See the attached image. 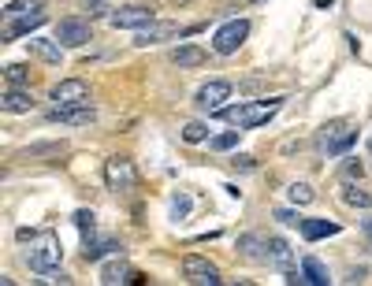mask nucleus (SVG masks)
Returning <instances> with one entry per match:
<instances>
[{
  "instance_id": "1",
  "label": "nucleus",
  "mask_w": 372,
  "mask_h": 286,
  "mask_svg": "<svg viewBox=\"0 0 372 286\" xmlns=\"http://www.w3.org/2000/svg\"><path fill=\"white\" fill-rule=\"evenodd\" d=\"M280 108H283V97H272V100H242L235 108H220L216 115L238 130H253V127H265L268 120H276Z\"/></svg>"
},
{
  "instance_id": "2",
  "label": "nucleus",
  "mask_w": 372,
  "mask_h": 286,
  "mask_svg": "<svg viewBox=\"0 0 372 286\" xmlns=\"http://www.w3.org/2000/svg\"><path fill=\"white\" fill-rule=\"evenodd\" d=\"M60 257H63V245L53 231H38V234H30V249H26V264H30V272H53V268H60Z\"/></svg>"
},
{
  "instance_id": "3",
  "label": "nucleus",
  "mask_w": 372,
  "mask_h": 286,
  "mask_svg": "<svg viewBox=\"0 0 372 286\" xmlns=\"http://www.w3.org/2000/svg\"><path fill=\"white\" fill-rule=\"evenodd\" d=\"M354 142H358V127L350 120H335L328 127H320V149H324L328 157H343Z\"/></svg>"
},
{
  "instance_id": "4",
  "label": "nucleus",
  "mask_w": 372,
  "mask_h": 286,
  "mask_svg": "<svg viewBox=\"0 0 372 286\" xmlns=\"http://www.w3.org/2000/svg\"><path fill=\"white\" fill-rule=\"evenodd\" d=\"M250 38V23L246 19H231V23H223L216 33H213V48L220 56H235L242 45H246Z\"/></svg>"
},
{
  "instance_id": "5",
  "label": "nucleus",
  "mask_w": 372,
  "mask_h": 286,
  "mask_svg": "<svg viewBox=\"0 0 372 286\" xmlns=\"http://www.w3.org/2000/svg\"><path fill=\"white\" fill-rule=\"evenodd\" d=\"M105 182L108 190H134L138 186V167L127 157H108L105 160Z\"/></svg>"
},
{
  "instance_id": "6",
  "label": "nucleus",
  "mask_w": 372,
  "mask_h": 286,
  "mask_svg": "<svg viewBox=\"0 0 372 286\" xmlns=\"http://www.w3.org/2000/svg\"><path fill=\"white\" fill-rule=\"evenodd\" d=\"M183 275H186V282H193V286H220V282H223V279H220V268L208 260V257H198V253L183 257Z\"/></svg>"
},
{
  "instance_id": "7",
  "label": "nucleus",
  "mask_w": 372,
  "mask_h": 286,
  "mask_svg": "<svg viewBox=\"0 0 372 286\" xmlns=\"http://www.w3.org/2000/svg\"><path fill=\"white\" fill-rule=\"evenodd\" d=\"M90 100V86L83 78H63L53 86V108H71V105H86Z\"/></svg>"
},
{
  "instance_id": "8",
  "label": "nucleus",
  "mask_w": 372,
  "mask_h": 286,
  "mask_svg": "<svg viewBox=\"0 0 372 286\" xmlns=\"http://www.w3.org/2000/svg\"><path fill=\"white\" fill-rule=\"evenodd\" d=\"M153 19H156L153 8H142V4L119 8V11H112V15H108V23L116 26V30H142V26H149Z\"/></svg>"
},
{
  "instance_id": "9",
  "label": "nucleus",
  "mask_w": 372,
  "mask_h": 286,
  "mask_svg": "<svg viewBox=\"0 0 372 286\" xmlns=\"http://www.w3.org/2000/svg\"><path fill=\"white\" fill-rule=\"evenodd\" d=\"M48 120L53 123H63V127H90L93 120H97V108L90 105H71V108H53L48 112Z\"/></svg>"
},
{
  "instance_id": "10",
  "label": "nucleus",
  "mask_w": 372,
  "mask_h": 286,
  "mask_svg": "<svg viewBox=\"0 0 372 286\" xmlns=\"http://www.w3.org/2000/svg\"><path fill=\"white\" fill-rule=\"evenodd\" d=\"M223 100H231V82H205V86L198 90V105L201 112H220Z\"/></svg>"
},
{
  "instance_id": "11",
  "label": "nucleus",
  "mask_w": 372,
  "mask_h": 286,
  "mask_svg": "<svg viewBox=\"0 0 372 286\" xmlns=\"http://www.w3.org/2000/svg\"><path fill=\"white\" fill-rule=\"evenodd\" d=\"M56 41L68 45V48H83V45L90 41V23H83V19H60Z\"/></svg>"
},
{
  "instance_id": "12",
  "label": "nucleus",
  "mask_w": 372,
  "mask_h": 286,
  "mask_svg": "<svg viewBox=\"0 0 372 286\" xmlns=\"http://www.w3.org/2000/svg\"><path fill=\"white\" fill-rule=\"evenodd\" d=\"M175 33H183L175 23H149V26H142V30H134V45H160V41H168V38H175Z\"/></svg>"
},
{
  "instance_id": "13",
  "label": "nucleus",
  "mask_w": 372,
  "mask_h": 286,
  "mask_svg": "<svg viewBox=\"0 0 372 286\" xmlns=\"http://www.w3.org/2000/svg\"><path fill=\"white\" fill-rule=\"evenodd\" d=\"M119 242L116 238H101L97 231H90L86 234V249H83V257H86V264H93V260H101V257H108V253H119Z\"/></svg>"
},
{
  "instance_id": "14",
  "label": "nucleus",
  "mask_w": 372,
  "mask_h": 286,
  "mask_svg": "<svg viewBox=\"0 0 372 286\" xmlns=\"http://www.w3.org/2000/svg\"><path fill=\"white\" fill-rule=\"evenodd\" d=\"M41 23H45V11H30V15H19V19H8V26H4V33H0V38H4V41H15V38H23V33L38 30Z\"/></svg>"
},
{
  "instance_id": "15",
  "label": "nucleus",
  "mask_w": 372,
  "mask_h": 286,
  "mask_svg": "<svg viewBox=\"0 0 372 286\" xmlns=\"http://www.w3.org/2000/svg\"><path fill=\"white\" fill-rule=\"evenodd\" d=\"M0 108L11 112V115H23V112L34 108V97H30V90H23V86H8L4 97H0Z\"/></svg>"
},
{
  "instance_id": "16",
  "label": "nucleus",
  "mask_w": 372,
  "mask_h": 286,
  "mask_svg": "<svg viewBox=\"0 0 372 286\" xmlns=\"http://www.w3.org/2000/svg\"><path fill=\"white\" fill-rule=\"evenodd\" d=\"M238 249H242V257H250V260H257V264H268V238L242 234V238H238Z\"/></svg>"
},
{
  "instance_id": "17",
  "label": "nucleus",
  "mask_w": 372,
  "mask_h": 286,
  "mask_svg": "<svg viewBox=\"0 0 372 286\" xmlns=\"http://www.w3.org/2000/svg\"><path fill=\"white\" fill-rule=\"evenodd\" d=\"M30 53H34L41 63H60L63 60V45L60 41H45V38H30Z\"/></svg>"
},
{
  "instance_id": "18",
  "label": "nucleus",
  "mask_w": 372,
  "mask_h": 286,
  "mask_svg": "<svg viewBox=\"0 0 372 286\" xmlns=\"http://www.w3.org/2000/svg\"><path fill=\"white\" fill-rule=\"evenodd\" d=\"M302 282L305 286H328L331 279H328V268L320 264L317 257H305L302 260Z\"/></svg>"
},
{
  "instance_id": "19",
  "label": "nucleus",
  "mask_w": 372,
  "mask_h": 286,
  "mask_svg": "<svg viewBox=\"0 0 372 286\" xmlns=\"http://www.w3.org/2000/svg\"><path fill=\"white\" fill-rule=\"evenodd\" d=\"M63 153H68V145H63V142H45V145H30V149H23L19 160H45V157L60 160Z\"/></svg>"
},
{
  "instance_id": "20",
  "label": "nucleus",
  "mask_w": 372,
  "mask_h": 286,
  "mask_svg": "<svg viewBox=\"0 0 372 286\" xmlns=\"http://www.w3.org/2000/svg\"><path fill=\"white\" fill-rule=\"evenodd\" d=\"M208 56H205V48H198V45H179L171 53V63L175 67H201Z\"/></svg>"
},
{
  "instance_id": "21",
  "label": "nucleus",
  "mask_w": 372,
  "mask_h": 286,
  "mask_svg": "<svg viewBox=\"0 0 372 286\" xmlns=\"http://www.w3.org/2000/svg\"><path fill=\"white\" fill-rule=\"evenodd\" d=\"M302 234H305V242H320V238H331V234H339V223H331V220H305L302 223Z\"/></svg>"
},
{
  "instance_id": "22",
  "label": "nucleus",
  "mask_w": 372,
  "mask_h": 286,
  "mask_svg": "<svg viewBox=\"0 0 372 286\" xmlns=\"http://www.w3.org/2000/svg\"><path fill=\"white\" fill-rule=\"evenodd\" d=\"M127 275H131V268H127V260H123V257L108 260V264L101 268V282H105V286H116V282H123Z\"/></svg>"
},
{
  "instance_id": "23",
  "label": "nucleus",
  "mask_w": 372,
  "mask_h": 286,
  "mask_svg": "<svg viewBox=\"0 0 372 286\" xmlns=\"http://www.w3.org/2000/svg\"><path fill=\"white\" fill-rule=\"evenodd\" d=\"M290 245L283 238H268V264H276V268H290Z\"/></svg>"
},
{
  "instance_id": "24",
  "label": "nucleus",
  "mask_w": 372,
  "mask_h": 286,
  "mask_svg": "<svg viewBox=\"0 0 372 286\" xmlns=\"http://www.w3.org/2000/svg\"><path fill=\"white\" fill-rule=\"evenodd\" d=\"M343 201L350 208H372V194H365L361 186H354V182H346V186H343Z\"/></svg>"
},
{
  "instance_id": "25",
  "label": "nucleus",
  "mask_w": 372,
  "mask_h": 286,
  "mask_svg": "<svg viewBox=\"0 0 372 286\" xmlns=\"http://www.w3.org/2000/svg\"><path fill=\"white\" fill-rule=\"evenodd\" d=\"M287 197H290V205H313V201H317V194H313L309 182H290Z\"/></svg>"
},
{
  "instance_id": "26",
  "label": "nucleus",
  "mask_w": 372,
  "mask_h": 286,
  "mask_svg": "<svg viewBox=\"0 0 372 286\" xmlns=\"http://www.w3.org/2000/svg\"><path fill=\"white\" fill-rule=\"evenodd\" d=\"M45 0H11L4 8V19H19V15H30V11H41Z\"/></svg>"
},
{
  "instance_id": "27",
  "label": "nucleus",
  "mask_w": 372,
  "mask_h": 286,
  "mask_svg": "<svg viewBox=\"0 0 372 286\" xmlns=\"http://www.w3.org/2000/svg\"><path fill=\"white\" fill-rule=\"evenodd\" d=\"M4 78H8V86H26V82H30V67L26 63H8L4 67Z\"/></svg>"
},
{
  "instance_id": "28",
  "label": "nucleus",
  "mask_w": 372,
  "mask_h": 286,
  "mask_svg": "<svg viewBox=\"0 0 372 286\" xmlns=\"http://www.w3.org/2000/svg\"><path fill=\"white\" fill-rule=\"evenodd\" d=\"M238 127L235 130H228V134H216V138H213V149H216V153H228V149H235L238 145Z\"/></svg>"
},
{
  "instance_id": "29",
  "label": "nucleus",
  "mask_w": 372,
  "mask_h": 286,
  "mask_svg": "<svg viewBox=\"0 0 372 286\" xmlns=\"http://www.w3.org/2000/svg\"><path fill=\"white\" fill-rule=\"evenodd\" d=\"M205 138H208V127H205V123H186V127H183V142L198 145V142H205Z\"/></svg>"
},
{
  "instance_id": "30",
  "label": "nucleus",
  "mask_w": 372,
  "mask_h": 286,
  "mask_svg": "<svg viewBox=\"0 0 372 286\" xmlns=\"http://www.w3.org/2000/svg\"><path fill=\"white\" fill-rule=\"evenodd\" d=\"M75 227L83 231V234L97 231V223H93V212H90V208H78V212H75Z\"/></svg>"
},
{
  "instance_id": "31",
  "label": "nucleus",
  "mask_w": 372,
  "mask_h": 286,
  "mask_svg": "<svg viewBox=\"0 0 372 286\" xmlns=\"http://www.w3.org/2000/svg\"><path fill=\"white\" fill-rule=\"evenodd\" d=\"M276 220H280V223H287V227H298V231H302V223H305V216H298V212H290V208H276Z\"/></svg>"
},
{
  "instance_id": "32",
  "label": "nucleus",
  "mask_w": 372,
  "mask_h": 286,
  "mask_svg": "<svg viewBox=\"0 0 372 286\" xmlns=\"http://www.w3.org/2000/svg\"><path fill=\"white\" fill-rule=\"evenodd\" d=\"M190 212V197L186 194H179V197H171V216L175 220H183V216Z\"/></svg>"
},
{
  "instance_id": "33",
  "label": "nucleus",
  "mask_w": 372,
  "mask_h": 286,
  "mask_svg": "<svg viewBox=\"0 0 372 286\" xmlns=\"http://www.w3.org/2000/svg\"><path fill=\"white\" fill-rule=\"evenodd\" d=\"M41 282H53V286L60 282V286H68V282H71V275H63L60 268H53V272H45V279H41Z\"/></svg>"
},
{
  "instance_id": "34",
  "label": "nucleus",
  "mask_w": 372,
  "mask_h": 286,
  "mask_svg": "<svg viewBox=\"0 0 372 286\" xmlns=\"http://www.w3.org/2000/svg\"><path fill=\"white\" fill-rule=\"evenodd\" d=\"M343 171H346V179H361V175H365V167H361L358 160H346V167H343Z\"/></svg>"
},
{
  "instance_id": "35",
  "label": "nucleus",
  "mask_w": 372,
  "mask_h": 286,
  "mask_svg": "<svg viewBox=\"0 0 372 286\" xmlns=\"http://www.w3.org/2000/svg\"><path fill=\"white\" fill-rule=\"evenodd\" d=\"M108 4H112V0H90V8H93V15H105V11H108Z\"/></svg>"
},
{
  "instance_id": "36",
  "label": "nucleus",
  "mask_w": 372,
  "mask_h": 286,
  "mask_svg": "<svg viewBox=\"0 0 372 286\" xmlns=\"http://www.w3.org/2000/svg\"><path fill=\"white\" fill-rule=\"evenodd\" d=\"M235 167H242V171H253V157H235Z\"/></svg>"
},
{
  "instance_id": "37",
  "label": "nucleus",
  "mask_w": 372,
  "mask_h": 286,
  "mask_svg": "<svg viewBox=\"0 0 372 286\" xmlns=\"http://www.w3.org/2000/svg\"><path fill=\"white\" fill-rule=\"evenodd\" d=\"M313 4H317V8H331V4H335V0H313Z\"/></svg>"
},
{
  "instance_id": "38",
  "label": "nucleus",
  "mask_w": 372,
  "mask_h": 286,
  "mask_svg": "<svg viewBox=\"0 0 372 286\" xmlns=\"http://www.w3.org/2000/svg\"><path fill=\"white\" fill-rule=\"evenodd\" d=\"M365 234H368V238H372V220H365Z\"/></svg>"
},
{
  "instance_id": "39",
  "label": "nucleus",
  "mask_w": 372,
  "mask_h": 286,
  "mask_svg": "<svg viewBox=\"0 0 372 286\" xmlns=\"http://www.w3.org/2000/svg\"><path fill=\"white\" fill-rule=\"evenodd\" d=\"M368 153H372V138H368Z\"/></svg>"
}]
</instances>
